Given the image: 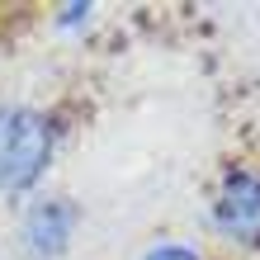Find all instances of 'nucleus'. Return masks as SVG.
I'll use <instances>...</instances> for the list:
<instances>
[{"label":"nucleus","instance_id":"7ed1b4c3","mask_svg":"<svg viewBox=\"0 0 260 260\" xmlns=\"http://www.w3.org/2000/svg\"><path fill=\"white\" fill-rule=\"evenodd\" d=\"M76 204L71 199H38V204H28L24 213V241L34 255H62L67 241L76 232Z\"/></svg>","mask_w":260,"mask_h":260},{"label":"nucleus","instance_id":"f257e3e1","mask_svg":"<svg viewBox=\"0 0 260 260\" xmlns=\"http://www.w3.org/2000/svg\"><path fill=\"white\" fill-rule=\"evenodd\" d=\"M52 118L34 104H0V194L34 189L52 166Z\"/></svg>","mask_w":260,"mask_h":260},{"label":"nucleus","instance_id":"f03ea898","mask_svg":"<svg viewBox=\"0 0 260 260\" xmlns=\"http://www.w3.org/2000/svg\"><path fill=\"white\" fill-rule=\"evenodd\" d=\"M208 213L222 237H255L260 232V171H227Z\"/></svg>","mask_w":260,"mask_h":260},{"label":"nucleus","instance_id":"39448f33","mask_svg":"<svg viewBox=\"0 0 260 260\" xmlns=\"http://www.w3.org/2000/svg\"><path fill=\"white\" fill-rule=\"evenodd\" d=\"M81 19H90V5H67V10H62V19H57V24L67 28V24H81Z\"/></svg>","mask_w":260,"mask_h":260},{"label":"nucleus","instance_id":"20e7f679","mask_svg":"<svg viewBox=\"0 0 260 260\" xmlns=\"http://www.w3.org/2000/svg\"><path fill=\"white\" fill-rule=\"evenodd\" d=\"M142 260H204L194 246H185V241H156Z\"/></svg>","mask_w":260,"mask_h":260}]
</instances>
